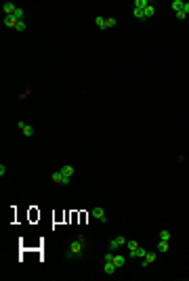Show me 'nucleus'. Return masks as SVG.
I'll use <instances>...</instances> for the list:
<instances>
[{
  "label": "nucleus",
  "instance_id": "obj_6",
  "mask_svg": "<svg viewBox=\"0 0 189 281\" xmlns=\"http://www.w3.org/2000/svg\"><path fill=\"white\" fill-rule=\"evenodd\" d=\"M143 11H145V19H151V17L155 15V4H154V2H149Z\"/></svg>",
  "mask_w": 189,
  "mask_h": 281
},
{
  "label": "nucleus",
  "instance_id": "obj_17",
  "mask_svg": "<svg viewBox=\"0 0 189 281\" xmlns=\"http://www.w3.org/2000/svg\"><path fill=\"white\" fill-rule=\"evenodd\" d=\"M151 0H135V9H145Z\"/></svg>",
  "mask_w": 189,
  "mask_h": 281
},
{
  "label": "nucleus",
  "instance_id": "obj_13",
  "mask_svg": "<svg viewBox=\"0 0 189 281\" xmlns=\"http://www.w3.org/2000/svg\"><path fill=\"white\" fill-rule=\"evenodd\" d=\"M183 6H185V2H183V0H172V11H175V13L183 11Z\"/></svg>",
  "mask_w": 189,
  "mask_h": 281
},
{
  "label": "nucleus",
  "instance_id": "obj_3",
  "mask_svg": "<svg viewBox=\"0 0 189 281\" xmlns=\"http://www.w3.org/2000/svg\"><path fill=\"white\" fill-rule=\"evenodd\" d=\"M93 216L99 220V223H107V216H105V212H103V208H93Z\"/></svg>",
  "mask_w": 189,
  "mask_h": 281
},
{
  "label": "nucleus",
  "instance_id": "obj_22",
  "mask_svg": "<svg viewBox=\"0 0 189 281\" xmlns=\"http://www.w3.org/2000/svg\"><path fill=\"white\" fill-rule=\"evenodd\" d=\"M126 246H128V250L132 252V250H137V247H139V241H135V239H130V241H126Z\"/></svg>",
  "mask_w": 189,
  "mask_h": 281
},
{
  "label": "nucleus",
  "instance_id": "obj_7",
  "mask_svg": "<svg viewBox=\"0 0 189 281\" xmlns=\"http://www.w3.org/2000/svg\"><path fill=\"white\" fill-rule=\"evenodd\" d=\"M17 23H19V21H17L13 15H6V17H4V25H6V27H13V30H15V27H17Z\"/></svg>",
  "mask_w": 189,
  "mask_h": 281
},
{
  "label": "nucleus",
  "instance_id": "obj_2",
  "mask_svg": "<svg viewBox=\"0 0 189 281\" xmlns=\"http://www.w3.org/2000/svg\"><path fill=\"white\" fill-rule=\"evenodd\" d=\"M17 128L21 130V132H23L25 137H34V132H36V130L32 128L30 124H25V122H17Z\"/></svg>",
  "mask_w": 189,
  "mask_h": 281
},
{
  "label": "nucleus",
  "instance_id": "obj_12",
  "mask_svg": "<svg viewBox=\"0 0 189 281\" xmlns=\"http://www.w3.org/2000/svg\"><path fill=\"white\" fill-rule=\"evenodd\" d=\"M114 264H116L118 269H122V267L126 264V258L122 256V254H120V256H114Z\"/></svg>",
  "mask_w": 189,
  "mask_h": 281
},
{
  "label": "nucleus",
  "instance_id": "obj_5",
  "mask_svg": "<svg viewBox=\"0 0 189 281\" xmlns=\"http://www.w3.org/2000/svg\"><path fill=\"white\" fill-rule=\"evenodd\" d=\"M15 11H17V6H15L13 2H4V4H2V13H4V17H6V15H13Z\"/></svg>",
  "mask_w": 189,
  "mask_h": 281
},
{
  "label": "nucleus",
  "instance_id": "obj_1",
  "mask_svg": "<svg viewBox=\"0 0 189 281\" xmlns=\"http://www.w3.org/2000/svg\"><path fill=\"white\" fill-rule=\"evenodd\" d=\"M82 247H84V235H78V239H76V241H71L70 250L65 252V258H67V260H71L74 256L82 254Z\"/></svg>",
  "mask_w": 189,
  "mask_h": 281
},
{
  "label": "nucleus",
  "instance_id": "obj_18",
  "mask_svg": "<svg viewBox=\"0 0 189 281\" xmlns=\"http://www.w3.org/2000/svg\"><path fill=\"white\" fill-rule=\"evenodd\" d=\"M50 178H53V183H59V185H61V183H63V172L59 170V172H55Z\"/></svg>",
  "mask_w": 189,
  "mask_h": 281
},
{
  "label": "nucleus",
  "instance_id": "obj_15",
  "mask_svg": "<svg viewBox=\"0 0 189 281\" xmlns=\"http://www.w3.org/2000/svg\"><path fill=\"white\" fill-rule=\"evenodd\" d=\"M95 23H97V27H99V30H107L105 19H103V17H95Z\"/></svg>",
  "mask_w": 189,
  "mask_h": 281
},
{
  "label": "nucleus",
  "instance_id": "obj_11",
  "mask_svg": "<svg viewBox=\"0 0 189 281\" xmlns=\"http://www.w3.org/2000/svg\"><path fill=\"white\" fill-rule=\"evenodd\" d=\"M61 172H63V176H70V178H71V174H74V166H71V164L61 166Z\"/></svg>",
  "mask_w": 189,
  "mask_h": 281
},
{
  "label": "nucleus",
  "instance_id": "obj_4",
  "mask_svg": "<svg viewBox=\"0 0 189 281\" xmlns=\"http://www.w3.org/2000/svg\"><path fill=\"white\" fill-rule=\"evenodd\" d=\"M124 243H126L124 237H114V239L109 241V250H118V247H122Z\"/></svg>",
  "mask_w": 189,
  "mask_h": 281
},
{
  "label": "nucleus",
  "instance_id": "obj_26",
  "mask_svg": "<svg viewBox=\"0 0 189 281\" xmlns=\"http://www.w3.org/2000/svg\"><path fill=\"white\" fill-rule=\"evenodd\" d=\"M183 11H185V15H189V2H185V6H183Z\"/></svg>",
  "mask_w": 189,
  "mask_h": 281
},
{
  "label": "nucleus",
  "instance_id": "obj_19",
  "mask_svg": "<svg viewBox=\"0 0 189 281\" xmlns=\"http://www.w3.org/2000/svg\"><path fill=\"white\" fill-rule=\"evenodd\" d=\"M132 15H135L137 19H145V11H143V9H132Z\"/></svg>",
  "mask_w": 189,
  "mask_h": 281
},
{
  "label": "nucleus",
  "instance_id": "obj_14",
  "mask_svg": "<svg viewBox=\"0 0 189 281\" xmlns=\"http://www.w3.org/2000/svg\"><path fill=\"white\" fill-rule=\"evenodd\" d=\"M13 17H15V19H17V21H23V17H25L23 9H19V6H17V11L13 13Z\"/></svg>",
  "mask_w": 189,
  "mask_h": 281
},
{
  "label": "nucleus",
  "instance_id": "obj_24",
  "mask_svg": "<svg viewBox=\"0 0 189 281\" xmlns=\"http://www.w3.org/2000/svg\"><path fill=\"white\" fill-rule=\"evenodd\" d=\"M15 30H17V32H25V23H23V21H19V23H17V27H15Z\"/></svg>",
  "mask_w": 189,
  "mask_h": 281
},
{
  "label": "nucleus",
  "instance_id": "obj_8",
  "mask_svg": "<svg viewBox=\"0 0 189 281\" xmlns=\"http://www.w3.org/2000/svg\"><path fill=\"white\" fill-rule=\"evenodd\" d=\"M145 254H147V250H145V247H137V250H132V252H130V258H145Z\"/></svg>",
  "mask_w": 189,
  "mask_h": 281
},
{
  "label": "nucleus",
  "instance_id": "obj_10",
  "mask_svg": "<svg viewBox=\"0 0 189 281\" xmlns=\"http://www.w3.org/2000/svg\"><path fill=\"white\" fill-rule=\"evenodd\" d=\"M154 260H155V252H147V254H145V258H143V267L151 264Z\"/></svg>",
  "mask_w": 189,
  "mask_h": 281
},
{
  "label": "nucleus",
  "instance_id": "obj_16",
  "mask_svg": "<svg viewBox=\"0 0 189 281\" xmlns=\"http://www.w3.org/2000/svg\"><path fill=\"white\" fill-rule=\"evenodd\" d=\"M158 252H168V241H164V239H160V243H158Z\"/></svg>",
  "mask_w": 189,
  "mask_h": 281
},
{
  "label": "nucleus",
  "instance_id": "obj_20",
  "mask_svg": "<svg viewBox=\"0 0 189 281\" xmlns=\"http://www.w3.org/2000/svg\"><path fill=\"white\" fill-rule=\"evenodd\" d=\"M105 25H107V27H116V25H118L116 17H107V19H105Z\"/></svg>",
  "mask_w": 189,
  "mask_h": 281
},
{
  "label": "nucleus",
  "instance_id": "obj_25",
  "mask_svg": "<svg viewBox=\"0 0 189 281\" xmlns=\"http://www.w3.org/2000/svg\"><path fill=\"white\" fill-rule=\"evenodd\" d=\"M6 174V168H4V164H0V176Z\"/></svg>",
  "mask_w": 189,
  "mask_h": 281
},
{
  "label": "nucleus",
  "instance_id": "obj_23",
  "mask_svg": "<svg viewBox=\"0 0 189 281\" xmlns=\"http://www.w3.org/2000/svg\"><path fill=\"white\" fill-rule=\"evenodd\" d=\"M177 19H179V21H183V19H187V15H185V11H179V13H177Z\"/></svg>",
  "mask_w": 189,
  "mask_h": 281
},
{
  "label": "nucleus",
  "instance_id": "obj_9",
  "mask_svg": "<svg viewBox=\"0 0 189 281\" xmlns=\"http://www.w3.org/2000/svg\"><path fill=\"white\" fill-rule=\"evenodd\" d=\"M116 271H118V267L114 264V260H105V273L107 275H114Z\"/></svg>",
  "mask_w": 189,
  "mask_h": 281
},
{
  "label": "nucleus",
  "instance_id": "obj_21",
  "mask_svg": "<svg viewBox=\"0 0 189 281\" xmlns=\"http://www.w3.org/2000/svg\"><path fill=\"white\" fill-rule=\"evenodd\" d=\"M160 239L168 241V239H170V231H168V229H162V231H160Z\"/></svg>",
  "mask_w": 189,
  "mask_h": 281
}]
</instances>
